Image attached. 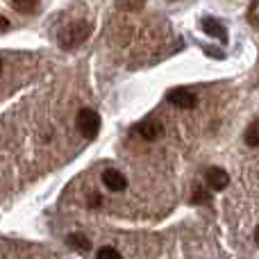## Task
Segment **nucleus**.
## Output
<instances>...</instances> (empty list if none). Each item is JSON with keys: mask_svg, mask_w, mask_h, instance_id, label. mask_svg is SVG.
Masks as SVG:
<instances>
[{"mask_svg": "<svg viewBox=\"0 0 259 259\" xmlns=\"http://www.w3.org/2000/svg\"><path fill=\"white\" fill-rule=\"evenodd\" d=\"M91 34V25L87 21H75L71 25H66L59 32V44L62 48H75V46L84 44Z\"/></svg>", "mask_w": 259, "mask_h": 259, "instance_id": "f257e3e1", "label": "nucleus"}, {"mask_svg": "<svg viewBox=\"0 0 259 259\" xmlns=\"http://www.w3.org/2000/svg\"><path fill=\"white\" fill-rule=\"evenodd\" d=\"M77 130L89 139L96 137L100 130V116L94 109H80V114H77Z\"/></svg>", "mask_w": 259, "mask_h": 259, "instance_id": "f03ea898", "label": "nucleus"}, {"mask_svg": "<svg viewBox=\"0 0 259 259\" xmlns=\"http://www.w3.org/2000/svg\"><path fill=\"white\" fill-rule=\"evenodd\" d=\"M168 103L175 105V107H180V109H193L198 105V98L189 89L178 87V89H170L168 91Z\"/></svg>", "mask_w": 259, "mask_h": 259, "instance_id": "7ed1b4c3", "label": "nucleus"}, {"mask_svg": "<svg viewBox=\"0 0 259 259\" xmlns=\"http://www.w3.org/2000/svg\"><path fill=\"white\" fill-rule=\"evenodd\" d=\"M161 132H164V127H161L157 121H150V118H146V121H141V123L134 125V134H139V137L146 139V141H155V139H159Z\"/></svg>", "mask_w": 259, "mask_h": 259, "instance_id": "20e7f679", "label": "nucleus"}, {"mask_svg": "<svg viewBox=\"0 0 259 259\" xmlns=\"http://www.w3.org/2000/svg\"><path fill=\"white\" fill-rule=\"evenodd\" d=\"M202 30H205L211 39H219L221 44H225V41H228V30L223 27V23L216 21V18H211V16L202 18Z\"/></svg>", "mask_w": 259, "mask_h": 259, "instance_id": "39448f33", "label": "nucleus"}, {"mask_svg": "<svg viewBox=\"0 0 259 259\" xmlns=\"http://www.w3.org/2000/svg\"><path fill=\"white\" fill-rule=\"evenodd\" d=\"M103 184L109 189V191H123L127 187V180L121 170H114V168H107L103 173Z\"/></svg>", "mask_w": 259, "mask_h": 259, "instance_id": "423d86ee", "label": "nucleus"}, {"mask_svg": "<svg viewBox=\"0 0 259 259\" xmlns=\"http://www.w3.org/2000/svg\"><path fill=\"white\" fill-rule=\"evenodd\" d=\"M207 182H209V187L214 189V191H221V189L228 187L230 178L223 168H209L207 170Z\"/></svg>", "mask_w": 259, "mask_h": 259, "instance_id": "0eeeda50", "label": "nucleus"}, {"mask_svg": "<svg viewBox=\"0 0 259 259\" xmlns=\"http://www.w3.org/2000/svg\"><path fill=\"white\" fill-rule=\"evenodd\" d=\"M66 243L71 248H75V250H80V252H87L91 248V241L84 237V234H77V232H73V234H68V239H66Z\"/></svg>", "mask_w": 259, "mask_h": 259, "instance_id": "6e6552de", "label": "nucleus"}, {"mask_svg": "<svg viewBox=\"0 0 259 259\" xmlns=\"http://www.w3.org/2000/svg\"><path fill=\"white\" fill-rule=\"evenodd\" d=\"M243 139H246V143H248V146L259 148V121H252L250 125H248L246 134H243Z\"/></svg>", "mask_w": 259, "mask_h": 259, "instance_id": "1a4fd4ad", "label": "nucleus"}, {"mask_svg": "<svg viewBox=\"0 0 259 259\" xmlns=\"http://www.w3.org/2000/svg\"><path fill=\"white\" fill-rule=\"evenodd\" d=\"M114 3H116V7L125 9V12H137L146 5V0H114Z\"/></svg>", "mask_w": 259, "mask_h": 259, "instance_id": "9d476101", "label": "nucleus"}, {"mask_svg": "<svg viewBox=\"0 0 259 259\" xmlns=\"http://www.w3.org/2000/svg\"><path fill=\"white\" fill-rule=\"evenodd\" d=\"M209 200H211V193L205 191L202 187H196V191H193V196H191V202H196V205H205V202H209Z\"/></svg>", "mask_w": 259, "mask_h": 259, "instance_id": "9b49d317", "label": "nucleus"}, {"mask_svg": "<svg viewBox=\"0 0 259 259\" xmlns=\"http://www.w3.org/2000/svg\"><path fill=\"white\" fill-rule=\"evenodd\" d=\"M96 259H121V252H118L116 248H112V246H105V248H100L98 250Z\"/></svg>", "mask_w": 259, "mask_h": 259, "instance_id": "f8f14e48", "label": "nucleus"}, {"mask_svg": "<svg viewBox=\"0 0 259 259\" xmlns=\"http://www.w3.org/2000/svg\"><path fill=\"white\" fill-rule=\"evenodd\" d=\"M12 3H14V7L21 9V12H32L39 0H12Z\"/></svg>", "mask_w": 259, "mask_h": 259, "instance_id": "ddd939ff", "label": "nucleus"}, {"mask_svg": "<svg viewBox=\"0 0 259 259\" xmlns=\"http://www.w3.org/2000/svg\"><path fill=\"white\" fill-rule=\"evenodd\" d=\"M7 27H9V21H7V18H5V16H0V32H3V30H7Z\"/></svg>", "mask_w": 259, "mask_h": 259, "instance_id": "4468645a", "label": "nucleus"}, {"mask_svg": "<svg viewBox=\"0 0 259 259\" xmlns=\"http://www.w3.org/2000/svg\"><path fill=\"white\" fill-rule=\"evenodd\" d=\"M89 202L96 207V205H100V198H98V196H91V198H89Z\"/></svg>", "mask_w": 259, "mask_h": 259, "instance_id": "2eb2a0df", "label": "nucleus"}, {"mask_svg": "<svg viewBox=\"0 0 259 259\" xmlns=\"http://www.w3.org/2000/svg\"><path fill=\"white\" fill-rule=\"evenodd\" d=\"M255 241H257V246H259V228H257V232H255Z\"/></svg>", "mask_w": 259, "mask_h": 259, "instance_id": "dca6fc26", "label": "nucleus"}, {"mask_svg": "<svg viewBox=\"0 0 259 259\" xmlns=\"http://www.w3.org/2000/svg\"><path fill=\"white\" fill-rule=\"evenodd\" d=\"M0 73H3V59H0Z\"/></svg>", "mask_w": 259, "mask_h": 259, "instance_id": "f3484780", "label": "nucleus"}]
</instances>
